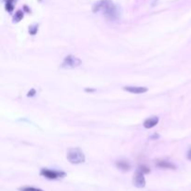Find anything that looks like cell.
Instances as JSON below:
<instances>
[{
  "label": "cell",
  "mask_w": 191,
  "mask_h": 191,
  "mask_svg": "<svg viewBox=\"0 0 191 191\" xmlns=\"http://www.w3.org/2000/svg\"><path fill=\"white\" fill-rule=\"evenodd\" d=\"M66 158L68 161L72 164H81V163H84L86 160L84 153L79 147L69 148L67 151Z\"/></svg>",
  "instance_id": "cell-1"
},
{
  "label": "cell",
  "mask_w": 191,
  "mask_h": 191,
  "mask_svg": "<svg viewBox=\"0 0 191 191\" xmlns=\"http://www.w3.org/2000/svg\"><path fill=\"white\" fill-rule=\"evenodd\" d=\"M102 11L111 21H116L119 18V10L112 3L111 0H106Z\"/></svg>",
  "instance_id": "cell-2"
},
{
  "label": "cell",
  "mask_w": 191,
  "mask_h": 191,
  "mask_svg": "<svg viewBox=\"0 0 191 191\" xmlns=\"http://www.w3.org/2000/svg\"><path fill=\"white\" fill-rule=\"evenodd\" d=\"M40 175H42L43 177L50 179V180H55V179L64 178L66 175V174L62 171H56V170H50V169H41Z\"/></svg>",
  "instance_id": "cell-3"
},
{
  "label": "cell",
  "mask_w": 191,
  "mask_h": 191,
  "mask_svg": "<svg viewBox=\"0 0 191 191\" xmlns=\"http://www.w3.org/2000/svg\"><path fill=\"white\" fill-rule=\"evenodd\" d=\"M82 64V61L74 55H68L64 59L62 63L63 68H75Z\"/></svg>",
  "instance_id": "cell-4"
},
{
  "label": "cell",
  "mask_w": 191,
  "mask_h": 191,
  "mask_svg": "<svg viewBox=\"0 0 191 191\" xmlns=\"http://www.w3.org/2000/svg\"><path fill=\"white\" fill-rule=\"evenodd\" d=\"M132 183L134 185V186L138 188H144L145 186V174H143L140 171H136V173L133 176Z\"/></svg>",
  "instance_id": "cell-5"
},
{
  "label": "cell",
  "mask_w": 191,
  "mask_h": 191,
  "mask_svg": "<svg viewBox=\"0 0 191 191\" xmlns=\"http://www.w3.org/2000/svg\"><path fill=\"white\" fill-rule=\"evenodd\" d=\"M123 90L133 94H143L148 90L146 87H138V86H126L123 88Z\"/></svg>",
  "instance_id": "cell-6"
},
{
  "label": "cell",
  "mask_w": 191,
  "mask_h": 191,
  "mask_svg": "<svg viewBox=\"0 0 191 191\" xmlns=\"http://www.w3.org/2000/svg\"><path fill=\"white\" fill-rule=\"evenodd\" d=\"M159 121H160V119L158 117H156V116L150 117L144 121V127L145 129H151L153 127H155L159 123Z\"/></svg>",
  "instance_id": "cell-7"
},
{
  "label": "cell",
  "mask_w": 191,
  "mask_h": 191,
  "mask_svg": "<svg viewBox=\"0 0 191 191\" xmlns=\"http://www.w3.org/2000/svg\"><path fill=\"white\" fill-rule=\"evenodd\" d=\"M156 165L159 168H161V169H171V170L176 169V166L174 164H173L168 160H158L156 162Z\"/></svg>",
  "instance_id": "cell-8"
},
{
  "label": "cell",
  "mask_w": 191,
  "mask_h": 191,
  "mask_svg": "<svg viewBox=\"0 0 191 191\" xmlns=\"http://www.w3.org/2000/svg\"><path fill=\"white\" fill-rule=\"evenodd\" d=\"M116 165H117V168H119V170L123 171H127L130 169V164L127 160H119L116 162Z\"/></svg>",
  "instance_id": "cell-9"
},
{
  "label": "cell",
  "mask_w": 191,
  "mask_h": 191,
  "mask_svg": "<svg viewBox=\"0 0 191 191\" xmlns=\"http://www.w3.org/2000/svg\"><path fill=\"white\" fill-rule=\"evenodd\" d=\"M24 11L23 10H18L15 12L14 16H13V22L14 23H19L20 21L23 20V18H24Z\"/></svg>",
  "instance_id": "cell-10"
},
{
  "label": "cell",
  "mask_w": 191,
  "mask_h": 191,
  "mask_svg": "<svg viewBox=\"0 0 191 191\" xmlns=\"http://www.w3.org/2000/svg\"><path fill=\"white\" fill-rule=\"evenodd\" d=\"M15 0H6V10L9 13L13 11Z\"/></svg>",
  "instance_id": "cell-11"
},
{
  "label": "cell",
  "mask_w": 191,
  "mask_h": 191,
  "mask_svg": "<svg viewBox=\"0 0 191 191\" xmlns=\"http://www.w3.org/2000/svg\"><path fill=\"white\" fill-rule=\"evenodd\" d=\"M19 190L20 191H44L40 188H37L35 186H24V187L19 188Z\"/></svg>",
  "instance_id": "cell-12"
},
{
  "label": "cell",
  "mask_w": 191,
  "mask_h": 191,
  "mask_svg": "<svg viewBox=\"0 0 191 191\" xmlns=\"http://www.w3.org/2000/svg\"><path fill=\"white\" fill-rule=\"evenodd\" d=\"M37 31H38V25L37 24H34V25L29 27V33L32 35H35L37 33Z\"/></svg>",
  "instance_id": "cell-13"
},
{
  "label": "cell",
  "mask_w": 191,
  "mask_h": 191,
  "mask_svg": "<svg viewBox=\"0 0 191 191\" xmlns=\"http://www.w3.org/2000/svg\"><path fill=\"white\" fill-rule=\"evenodd\" d=\"M138 171H142L143 174H149L150 173V169L149 168H147L146 166H145V165H141V166H139V168L137 169Z\"/></svg>",
  "instance_id": "cell-14"
},
{
  "label": "cell",
  "mask_w": 191,
  "mask_h": 191,
  "mask_svg": "<svg viewBox=\"0 0 191 191\" xmlns=\"http://www.w3.org/2000/svg\"><path fill=\"white\" fill-rule=\"evenodd\" d=\"M34 95H35V90L32 89V90L27 93V96H28V97H33Z\"/></svg>",
  "instance_id": "cell-15"
},
{
  "label": "cell",
  "mask_w": 191,
  "mask_h": 191,
  "mask_svg": "<svg viewBox=\"0 0 191 191\" xmlns=\"http://www.w3.org/2000/svg\"><path fill=\"white\" fill-rule=\"evenodd\" d=\"M186 157H187V160L191 161V148H190V149L188 150V152H187V155H186Z\"/></svg>",
  "instance_id": "cell-16"
}]
</instances>
